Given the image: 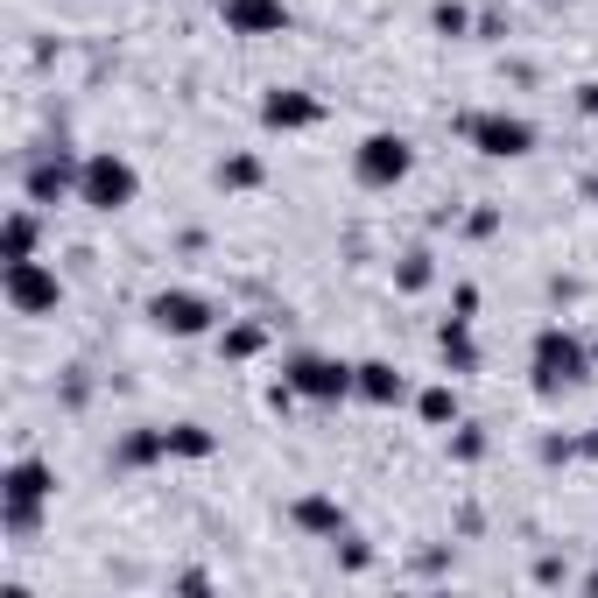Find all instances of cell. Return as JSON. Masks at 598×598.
Wrapping results in <instances>:
<instances>
[{"instance_id": "1", "label": "cell", "mask_w": 598, "mask_h": 598, "mask_svg": "<svg viewBox=\"0 0 598 598\" xmlns=\"http://www.w3.org/2000/svg\"><path fill=\"white\" fill-rule=\"evenodd\" d=\"M50 493H57V472L42 458H14L8 478H0V521H8V535H36Z\"/></svg>"}, {"instance_id": "2", "label": "cell", "mask_w": 598, "mask_h": 598, "mask_svg": "<svg viewBox=\"0 0 598 598\" xmlns=\"http://www.w3.org/2000/svg\"><path fill=\"white\" fill-rule=\"evenodd\" d=\"M591 352L577 346L571 332H563V324H549L543 338H535V387H543V395H563V387H577V381H591Z\"/></svg>"}, {"instance_id": "3", "label": "cell", "mask_w": 598, "mask_h": 598, "mask_svg": "<svg viewBox=\"0 0 598 598\" xmlns=\"http://www.w3.org/2000/svg\"><path fill=\"white\" fill-rule=\"evenodd\" d=\"M134 190H141V176H134V162L127 155H92L85 162V176H78V198L92 204V212H120V204H134Z\"/></svg>"}, {"instance_id": "4", "label": "cell", "mask_w": 598, "mask_h": 598, "mask_svg": "<svg viewBox=\"0 0 598 598\" xmlns=\"http://www.w3.org/2000/svg\"><path fill=\"white\" fill-rule=\"evenodd\" d=\"M409 170H415V148L401 141V134H366V141H359V155H352V176H359L366 190H395Z\"/></svg>"}, {"instance_id": "5", "label": "cell", "mask_w": 598, "mask_h": 598, "mask_svg": "<svg viewBox=\"0 0 598 598\" xmlns=\"http://www.w3.org/2000/svg\"><path fill=\"white\" fill-rule=\"evenodd\" d=\"M458 127H465V141L478 148V155H493V162H514V155L535 148V127L521 113H472V120H458Z\"/></svg>"}, {"instance_id": "6", "label": "cell", "mask_w": 598, "mask_h": 598, "mask_svg": "<svg viewBox=\"0 0 598 598\" xmlns=\"http://www.w3.org/2000/svg\"><path fill=\"white\" fill-rule=\"evenodd\" d=\"M289 395H303V401H346L352 395V366H346V359H324V352H303V359H289Z\"/></svg>"}, {"instance_id": "7", "label": "cell", "mask_w": 598, "mask_h": 598, "mask_svg": "<svg viewBox=\"0 0 598 598\" xmlns=\"http://www.w3.org/2000/svg\"><path fill=\"white\" fill-rule=\"evenodd\" d=\"M57 267H42V261H8V303H14V317H42V310H57Z\"/></svg>"}, {"instance_id": "8", "label": "cell", "mask_w": 598, "mask_h": 598, "mask_svg": "<svg viewBox=\"0 0 598 598\" xmlns=\"http://www.w3.org/2000/svg\"><path fill=\"white\" fill-rule=\"evenodd\" d=\"M148 317H155L170 338H198V332H212V303H204V296H190V289H162V296H148Z\"/></svg>"}, {"instance_id": "9", "label": "cell", "mask_w": 598, "mask_h": 598, "mask_svg": "<svg viewBox=\"0 0 598 598\" xmlns=\"http://www.w3.org/2000/svg\"><path fill=\"white\" fill-rule=\"evenodd\" d=\"M78 176H85V162H71L64 148L36 155V162H28V204H57V198H71V190H78Z\"/></svg>"}, {"instance_id": "10", "label": "cell", "mask_w": 598, "mask_h": 598, "mask_svg": "<svg viewBox=\"0 0 598 598\" xmlns=\"http://www.w3.org/2000/svg\"><path fill=\"white\" fill-rule=\"evenodd\" d=\"M219 14H226L233 36H282V28H289V8H282V0H219Z\"/></svg>"}, {"instance_id": "11", "label": "cell", "mask_w": 598, "mask_h": 598, "mask_svg": "<svg viewBox=\"0 0 598 598\" xmlns=\"http://www.w3.org/2000/svg\"><path fill=\"white\" fill-rule=\"evenodd\" d=\"M261 120H267V127H282V134H296V127H317L324 107L289 85V92H267V99H261Z\"/></svg>"}, {"instance_id": "12", "label": "cell", "mask_w": 598, "mask_h": 598, "mask_svg": "<svg viewBox=\"0 0 598 598\" xmlns=\"http://www.w3.org/2000/svg\"><path fill=\"white\" fill-rule=\"evenodd\" d=\"M352 395H366V401H401V373L387 366V359H366V366H352Z\"/></svg>"}, {"instance_id": "13", "label": "cell", "mask_w": 598, "mask_h": 598, "mask_svg": "<svg viewBox=\"0 0 598 598\" xmlns=\"http://www.w3.org/2000/svg\"><path fill=\"white\" fill-rule=\"evenodd\" d=\"M296 528H310V535H338V528H346V507L324 500V493H310V500H296Z\"/></svg>"}, {"instance_id": "14", "label": "cell", "mask_w": 598, "mask_h": 598, "mask_svg": "<svg viewBox=\"0 0 598 598\" xmlns=\"http://www.w3.org/2000/svg\"><path fill=\"white\" fill-rule=\"evenodd\" d=\"M0 261H36V212H8V233H0Z\"/></svg>"}, {"instance_id": "15", "label": "cell", "mask_w": 598, "mask_h": 598, "mask_svg": "<svg viewBox=\"0 0 598 598\" xmlns=\"http://www.w3.org/2000/svg\"><path fill=\"white\" fill-rule=\"evenodd\" d=\"M155 458H170V429H141V437H127L113 451V465H155Z\"/></svg>"}, {"instance_id": "16", "label": "cell", "mask_w": 598, "mask_h": 598, "mask_svg": "<svg viewBox=\"0 0 598 598\" xmlns=\"http://www.w3.org/2000/svg\"><path fill=\"white\" fill-rule=\"evenodd\" d=\"M437 346H444V359H451V373H472L478 366V346H472V332H465V317H451L437 332Z\"/></svg>"}, {"instance_id": "17", "label": "cell", "mask_w": 598, "mask_h": 598, "mask_svg": "<svg viewBox=\"0 0 598 598\" xmlns=\"http://www.w3.org/2000/svg\"><path fill=\"white\" fill-rule=\"evenodd\" d=\"M219 444H212V429H198V423H176L170 429V458H212Z\"/></svg>"}, {"instance_id": "18", "label": "cell", "mask_w": 598, "mask_h": 598, "mask_svg": "<svg viewBox=\"0 0 598 598\" xmlns=\"http://www.w3.org/2000/svg\"><path fill=\"white\" fill-rule=\"evenodd\" d=\"M219 184H226V190H253V184H261V155H226V162H219Z\"/></svg>"}, {"instance_id": "19", "label": "cell", "mask_w": 598, "mask_h": 598, "mask_svg": "<svg viewBox=\"0 0 598 598\" xmlns=\"http://www.w3.org/2000/svg\"><path fill=\"white\" fill-rule=\"evenodd\" d=\"M423 423H458V395L451 387H429L423 395Z\"/></svg>"}, {"instance_id": "20", "label": "cell", "mask_w": 598, "mask_h": 598, "mask_svg": "<svg viewBox=\"0 0 598 598\" xmlns=\"http://www.w3.org/2000/svg\"><path fill=\"white\" fill-rule=\"evenodd\" d=\"M226 352H233V359H253V352H261V324H239V332H226Z\"/></svg>"}, {"instance_id": "21", "label": "cell", "mask_w": 598, "mask_h": 598, "mask_svg": "<svg viewBox=\"0 0 598 598\" xmlns=\"http://www.w3.org/2000/svg\"><path fill=\"white\" fill-rule=\"evenodd\" d=\"M437 28H444V36H465V28H472V14L458 8V0H444V8H437Z\"/></svg>"}, {"instance_id": "22", "label": "cell", "mask_w": 598, "mask_h": 598, "mask_svg": "<svg viewBox=\"0 0 598 598\" xmlns=\"http://www.w3.org/2000/svg\"><path fill=\"white\" fill-rule=\"evenodd\" d=\"M429 282V253H409V261H401V289H423Z\"/></svg>"}, {"instance_id": "23", "label": "cell", "mask_w": 598, "mask_h": 598, "mask_svg": "<svg viewBox=\"0 0 598 598\" xmlns=\"http://www.w3.org/2000/svg\"><path fill=\"white\" fill-rule=\"evenodd\" d=\"M451 451H458V458H478V451H486V437H478V429H458Z\"/></svg>"}, {"instance_id": "24", "label": "cell", "mask_w": 598, "mask_h": 598, "mask_svg": "<svg viewBox=\"0 0 598 598\" xmlns=\"http://www.w3.org/2000/svg\"><path fill=\"white\" fill-rule=\"evenodd\" d=\"M591 366H598V338H591Z\"/></svg>"}]
</instances>
